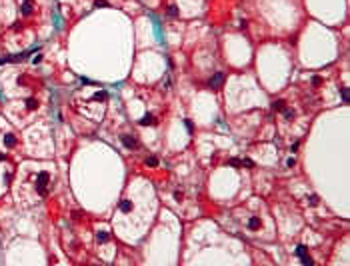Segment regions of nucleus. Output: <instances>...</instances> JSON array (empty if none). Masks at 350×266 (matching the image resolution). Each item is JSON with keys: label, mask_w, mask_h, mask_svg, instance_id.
Segmentation results:
<instances>
[{"label": "nucleus", "mask_w": 350, "mask_h": 266, "mask_svg": "<svg viewBox=\"0 0 350 266\" xmlns=\"http://www.w3.org/2000/svg\"><path fill=\"white\" fill-rule=\"evenodd\" d=\"M132 208H134V204H132V202L128 200V198H126V200H122V202H120V210H122V212H124V214L132 212Z\"/></svg>", "instance_id": "3"}, {"label": "nucleus", "mask_w": 350, "mask_h": 266, "mask_svg": "<svg viewBox=\"0 0 350 266\" xmlns=\"http://www.w3.org/2000/svg\"><path fill=\"white\" fill-rule=\"evenodd\" d=\"M258 228H260V218L252 216L250 220H248V230H252V232H254V230H258Z\"/></svg>", "instance_id": "4"}, {"label": "nucleus", "mask_w": 350, "mask_h": 266, "mask_svg": "<svg viewBox=\"0 0 350 266\" xmlns=\"http://www.w3.org/2000/svg\"><path fill=\"white\" fill-rule=\"evenodd\" d=\"M96 240H98V242H106V240H108V232L100 230L98 234H96Z\"/></svg>", "instance_id": "9"}, {"label": "nucleus", "mask_w": 350, "mask_h": 266, "mask_svg": "<svg viewBox=\"0 0 350 266\" xmlns=\"http://www.w3.org/2000/svg\"><path fill=\"white\" fill-rule=\"evenodd\" d=\"M34 12V6H32V2H24L22 4V14L24 16H28V14H32Z\"/></svg>", "instance_id": "7"}, {"label": "nucleus", "mask_w": 350, "mask_h": 266, "mask_svg": "<svg viewBox=\"0 0 350 266\" xmlns=\"http://www.w3.org/2000/svg\"><path fill=\"white\" fill-rule=\"evenodd\" d=\"M242 166H248V168H252L254 164H252V160H242Z\"/></svg>", "instance_id": "22"}, {"label": "nucleus", "mask_w": 350, "mask_h": 266, "mask_svg": "<svg viewBox=\"0 0 350 266\" xmlns=\"http://www.w3.org/2000/svg\"><path fill=\"white\" fill-rule=\"evenodd\" d=\"M296 254L300 256V258H302V256H306V254H308V250H306V246H298V248H296Z\"/></svg>", "instance_id": "12"}, {"label": "nucleus", "mask_w": 350, "mask_h": 266, "mask_svg": "<svg viewBox=\"0 0 350 266\" xmlns=\"http://www.w3.org/2000/svg\"><path fill=\"white\" fill-rule=\"evenodd\" d=\"M342 98H344V100H346V102H348V100H350V96H348V88H344V90H342Z\"/></svg>", "instance_id": "21"}, {"label": "nucleus", "mask_w": 350, "mask_h": 266, "mask_svg": "<svg viewBox=\"0 0 350 266\" xmlns=\"http://www.w3.org/2000/svg\"><path fill=\"white\" fill-rule=\"evenodd\" d=\"M120 140H122V144H124V146H126V148H136V146H138V142H136V138H134V136H132V134H124V136H122V138H120Z\"/></svg>", "instance_id": "1"}, {"label": "nucleus", "mask_w": 350, "mask_h": 266, "mask_svg": "<svg viewBox=\"0 0 350 266\" xmlns=\"http://www.w3.org/2000/svg\"><path fill=\"white\" fill-rule=\"evenodd\" d=\"M168 16H170V18H176V16H178V8H176V6H168Z\"/></svg>", "instance_id": "11"}, {"label": "nucleus", "mask_w": 350, "mask_h": 266, "mask_svg": "<svg viewBox=\"0 0 350 266\" xmlns=\"http://www.w3.org/2000/svg\"><path fill=\"white\" fill-rule=\"evenodd\" d=\"M146 164H148V166H156V164H158V160H156L154 156H150V158L146 160Z\"/></svg>", "instance_id": "14"}, {"label": "nucleus", "mask_w": 350, "mask_h": 266, "mask_svg": "<svg viewBox=\"0 0 350 266\" xmlns=\"http://www.w3.org/2000/svg\"><path fill=\"white\" fill-rule=\"evenodd\" d=\"M0 160H4V154H0Z\"/></svg>", "instance_id": "25"}, {"label": "nucleus", "mask_w": 350, "mask_h": 266, "mask_svg": "<svg viewBox=\"0 0 350 266\" xmlns=\"http://www.w3.org/2000/svg\"><path fill=\"white\" fill-rule=\"evenodd\" d=\"M24 2H30V0H24Z\"/></svg>", "instance_id": "26"}, {"label": "nucleus", "mask_w": 350, "mask_h": 266, "mask_svg": "<svg viewBox=\"0 0 350 266\" xmlns=\"http://www.w3.org/2000/svg\"><path fill=\"white\" fill-rule=\"evenodd\" d=\"M184 122H186V128H188V130L192 132V122H190V120H184Z\"/></svg>", "instance_id": "24"}, {"label": "nucleus", "mask_w": 350, "mask_h": 266, "mask_svg": "<svg viewBox=\"0 0 350 266\" xmlns=\"http://www.w3.org/2000/svg\"><path fill=\"white\" fill-rule=\"evenodd\" d=\"M94 98H96V100H104V98H106V92H104V90H102V92H96Z\"/></svg>", "instance_id": "17"}, {"label": "nucleus", "mask_w": 350, "mask_h": 266, "mask_svg": "<svg viewBox=\"0 0 350 266\" xmlns=\"http://www.w3.org/2000/svg\"><path fill=\"white\" fill-rule=\"evenodd\" d=\"M230 164H232V166H236V168H240V166H242V160H238V158H232V160H230Z\"/></svg>", "instance_id": "15"}, {"label": "nucleus", "mask_w": 350, "mask_h": 266, "mask_svg": "<svg viewBox=\"0 0 350 266\" xmlns=\"http://www.w3.org/2000/svg\"><path fill=\"white\" fill-rule=\"evenodd\" d=\"M300 260H302V264H314V262H312V258H310L308 254H306V256H302Z\"/></svg>", "instance_id": "16"}, {"label": "nucleus", "mask_w": 350, "mask_h": 266, "mask_svg": "<svg viewBox=\"0 0 350 266\" xmlns=\"http://www.w3.org/2000/svg\"><path fill=\"white\" fill-rule=\"evenodd\" d=\"M310 204H312V206L318 204V196H310Z\"/></svg>", "instance_id": "23"}, {"label": "nucleus", "mask_w": 350, "mask_h": 266, "mask_svg": "<svg viewBox=\"0 0 350 266\" xmlns=\"http://www.w3.org/2000/svg\"><path fill=\"white\" fill-rule=\"evenodd\" d=\"M36 106H38V100H36V98H28L26 100V108H28V110H34Z\"/></svg>", "instance_id": "8"}, {"label": "nucleus", "mask_w": 350, "mask_h": 266, "mask_svg": "<svg viewBox=\"0 0 350 266\" xmlns=\"http://www.w3.org/2000/svg\"><path fill=\"white\" fill-rule=\"evenodd\" d=\"M222 82H224V74H222V72H216V74H214V78L210 80L208 84H210V88H220Z\"/></svg>", "instance_id": "2"}, {"label": "nucleus", "mask_w": 350, "mask_h": 266, "mask_svg": "<svg viewBox=\"0 0 350 266\" xmlns=\"http://www.w3.org/2000/svg\"><path fill=\"white\" fill-rule=\"evenodd\" d=\"M4 144H6L8 148L16 146V136H14V134H6V136H4Z\"/></svg>", "instance_id": "6"}, {"label": "nucleus", "mask_w": 350, "mask_h": 266, "mask_svg": "<svg viewBox=\"0 0 350 266\" xmlns=\"http://www.w3.org/2000/svg\"><path fill=\"white\" fill-rule=\"evenodd\" d=\"M312 84H314V86H320V84H322V78H320V76H314V78H312Z\"/></svg>", "instance_id": "18"}, {"label": "nucleus", "mask_w": 350, "mask_h": 266, "mask_svg": "<svg viewBox=\"0 0 350 266\" xmlns=\"http://www.w3.org/2000/svg\"><path fill=\"white\" fill-rule=\"evenodd\" d=\"M140 124L142 126H152V124H156V118L152 116V114H146V116L140 120Z\"/></svg>", "instance_id": "5"}, {"label": "nucleus", "mask_w": 350, "mask_h": 266, "mask_svg": "<svg viewBox=\"0 0 350 266\" xmlns=\"http://www.w3.org/2000/svg\"><path fill=\"white\" fill-rule=\"evenodd\" d=\"M284 108H286V102H284V100H276V102H274V110L280 112V110H284Z\"/></svg>", "instance_id": "10"}, {"label": "nucleus", "mask_w": 350, "mask_h": 266, "mask_svg": "<svg viewBox=\"0 0 350 266\" xmlns=\"http://www.w3.org/2000/svg\"><path fill=\"white\" fill-rule=\"evenodd\" d=\"M282 112H284V118H286V120H290V118L294 116V112L290 110V108H284V110H282Z\"/></svg>", "instance_id": "13"}, {"label": "nucleus", "mask_w": 350, "mask_h": 266, "mask_svg": "<svg viewBox=\"0 0 350 266\" xmlns=\"http://www.w3.org/2000/svg\"><path fill=\"white\" fill-rule=\"evenodd\" d=\"M174 198H176V200H182V198H184V194L180 192V190H176V192H174Z\"/></svg>", "instance_id": "20"}, {"label": "nucleus", "mask_w": 350, "mask_h": 266, "mask_svg": "<svg viewBox=\"0 0 350 266\" xmlns=\"http://www.w3.org/2000/svg\"><path fill=\"white\" fill-rule=\"evenodd\" d=\"M94 6H108L106 0H94Z\"/></svg>", "instance_id": "19"}]
</instances>
